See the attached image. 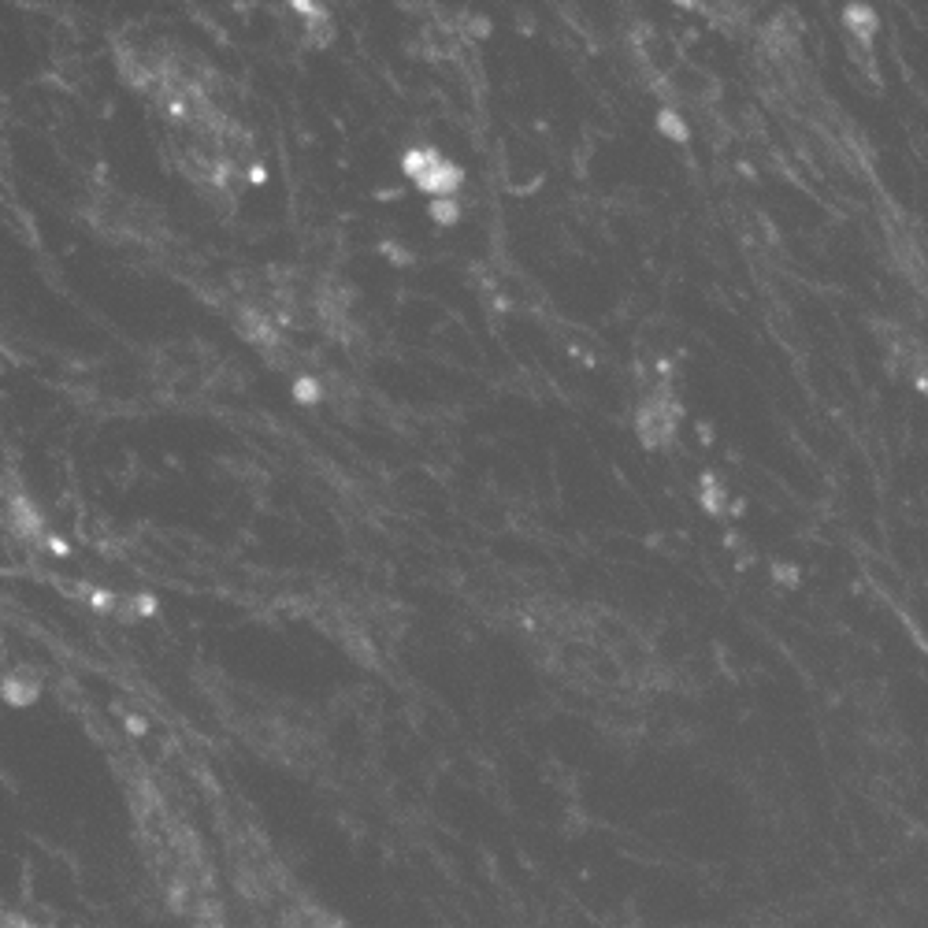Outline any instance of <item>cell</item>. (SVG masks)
<instances>
[{
  "label": "cell",
  "instance_id": "1",
  "mask_svg": "<svg viewBox=\"0 0 928 928\" xmlns=\"http://www.w3.org/2000/svg\"><path fill=\"white\" fill-rule=\"evenodd\" d=\"M460 182H464V171L453 163V160H442V163H435L431 171H427L420 182H416V190L420 193H427V197H453L457 190H460Z\"/></svg>",
  "mask_w": 928,
  "mask_h": 928
},
{
  "label": "cell",
  "instance_id": "2",
  "mask_svg": "<svg viewBox=\"0 0 928 928\" xmlns=\"http://www.w3.org/2000/svg\"><path fill=\"white\" fill-rule=\"evenodd\" d=\"M11 524H15V531H19V535H26V538H37V535L45 538L41 513H37V509L30 505V501H26L23 494H15V501H11Z\"/></svg>",
  "mask_w": 928,
  "mask_h": 928
},
{
  "label": "cell",
  "instance_id": "3",
  "mask_svg": "<svg viewBox=\"0 0 928 928\" xmlns=\"http://www.w3.org/2000/svg\"><path fill=\"white\" fill-rule=\"evenodd\" d=\"M435 163H442V156L435 153V148H431V145H416V148H405V156H401V171H405L408 178H413V182H420Z\"/></svg>",
  "mask_w": 928,
  "mask_h": 928
},
{
  "label": "cell",
  "instance_id": "4",
  "mask_svg": "<svg viewBox=\"0 0 928 928\" xmlns=\"http://www.w3.org/2000/svg\"><path fill=\"white\" fill-rule=\"evenodd\" d=\"M698 501H702V509L705 513H713V516H720L724 513V505H728V490L720 487V483L713 479V472H705L702 475V490H698Z\"/></svg>",
  "mask_w": 928,
  "mask_h": 928
},
{
  "label": "cell",
  "instance_id": "5",
  "mask_svg": "<svg viewBox=\"0 0 928 928\" xmlns=\"http://www.w3.org/2000/svg\"><path fill=\"white\" fill-rule=\"evenodd\" d=\"M37 695H41V683L37 680H23V676H4V698L11 702V705H30Z\"/></svg>",
  "mask_w": 928,
  "mask_h": 928
},
{
  "label": "cell",
  "instance_id": "6",
  "mask_svg": "<svg viewBox=\"0 0 928 928\" xmlns=\"http://www.w3.org/2000/svg\"><path fill=\"white\" fill-rule=\"evenodd\" d=\"M427 216H431L438 227H453V223H460V201L457 197H435V201H427Z\"/></svg>",
  "mask_w": 928,
  "mask_h": 928
},
{
  "label": "cell",
  "instance_id": "7",
  "mask_svg": "<svg viewBox=\"0 0 928 928\" xmlns=\"http://www.w3.org/2000/svg\"><path fill=\"white\" fill-rule=\"evenodd\" d=\"M657 130H661L665 138H672V141H687V134H691V130H687V123L680 119V111L668 108V104L657 111Z\"/></svg>",
  "mask_w": 928,
  "mask_h": 928
},
{
  "label": "cell",
  "instance_id": "8",
  "mask_svg": "<svg viewBox=\"0 0 928 928\" xmlns=\"http://www.w3.org/2000/svg\"><path fill=\"white\" fill-rule=\"evenodd\" d=\"M290 394H293L297 405H316V401H320V383H316L312 375H297L293 386H290Z\"/></svg>",
  "mask_w": 928,
  "mask_h": 928
},
{
  "label": "cell",
  "instance_id": "9",
  "mask_svg": "<svg viewBox=\"0 0 928 928\" xmlns=\"http://www.w3.org/2000/svg\"><path fill=\"white\" fill-rule=\"evenodd\" d=\"M86 598H89V609H93V612H104V617L119 609V598H116V594H111V590H101V587H89V590H86Z\"/></svg>",
  "mask_w": 928,
  "mask_h": 928
},
{
  "label": "cell",
  "instance_id": "10",
  "mask_svg": "<svg viewBox=\"0 0 928 928\" xmlns=\"http://www.w3.org/2000/svg\"><path fill=\"white\" fill-rule=\"evenodd\" d=\"M379 253L390 260V264H398V268H408V264H413V260H416V256L408 253L405 246H398V241H383V246H379Z\"/></svg>",
  "mask_w": 928,
  "mask_h": 928
},
{
  "label": "cell",
  "instance_id": "11",
  "mask_svg": "<svg viewBox=\"0 0 928 928\" xmlns=\"http://www.w3.org/2000/svg\"><path fill=\"white\" fill-rule=\"evenodd\" d=\"M130 605H134V617H156V609H160V602L153 598V594H134Z\"/></svg>",
  "mask_w": 928,
  "mask_h": 928
},
{
  "label": "cell",
  "instance_id": "12",
  "mask_svg": "<svg viewBox=\"0 0 928 928\" xmlns=\"http://www.w3.org/2000/svg\"><path fill=\"white\" fill-rule=\"evenodd\" d=\"M41 543H45V550H49L52 557H71V543H67V538H60V535H45Z\"/></svg>",
  "mask_w": 928,
  "mask_h": 928
},
{
  "label": "cell",
  "instance_id": "13",
  "mask_svg": "<svg viewBox=\"0 0 928 928\" xmlns=\"http://www.w3.org/2000/svg\"><path fill=\"white\" fill-rule=\"evenodd\" d=\"M468 30H472V37H487L494 26H490V19H487V15H475L472 23H468Z\"/></svg>",
  "mask_w": 928,
  "mask_h": 928
},
{
  "label": "cell",
  "instance_id": "14",
  "mask_svg": "<svg viewBox=\"0 0 928 928\" xmlns=\"http://www.w3.org/2000/svg\"><path fill=\"white\" fill-rule=\"evenodd\" d=\"M776 580H780V583H787V587H795V583H798V572H795V568H784V565H776Z\"/></svg>",
  "mask_w": 928,
  "mask_h": 928
},
{
  "label": "cell",
  "instance_id": "15",
  "mask_svg": "<svg viewBox=\"0 0 928 928\" xmlns=\"http://www.w3.org/2000/svg\"><path fill=\"white\" fill-rule=\"evenodd\" d=\"M371 197H375V201H398V197H401V190H398V186H383V190H375Z\"/></svg>",
  "mask_w": 928,
  "mask_h": 928
},
{
  "label": "cell",
  "instance_id": "16",
  "mask_svg": "<svg viewBox=\"0 0 928 928\" xmlns=\"http://www.w3.org/2000/svg\"><path fill=\"white\" fill-rule=\"evenodd\" d=\"M246 178H249V182H256V186H260V182H268V171H264V167H260V163H253V167H249V171H246Z\"/></svg>",
  "mask_w": 928,
  "mask_h": 928
},
{
  "label": "cell",
  "instance_id": "17",
  "mask_svg": "<svg viewBox=\"0 0 928 928\" xmlns=\"http://www.w3.org/2000/svg\"><path fill=\"white\" fill-rule=\"evenodd\" d=\"M698 438L710 445V442H713V427H710V423H698Z\"/></svg>",
  "mask_w": 928,
  "mask_h": 928
},
{
  "label": "cell",
  "instance_id": "18",
  "mask_svg": "<svg viewBox=\"0 0 928 928\" xmlns=\"http://www.w3.org/2000/svg\"><path fill=\"white\" fill-rule=\"evenodd\" d=\"M126 728L130 732H145V720L141 717H126Z\"/></svg>",
  "mask_w": 928,
  "mask_h": 928
},
{
  "label": "cell",
  "instance_id": "19",
  "mask_svg": "<svg viewBox=\"0 0 928 928\" xmlns=\"http://www.w3.org/2000/svg\"><path fill=\"white\" fill-rule=\"evenodd\" d=\"M657 375H661V379H672V364H668V360H657Z\"/></svg>",
  "mask_w": 928,
  "mask_h": 928
}]
</instances>
